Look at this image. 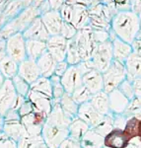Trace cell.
<instances>
[{"instance_id": "12", "label": "cell", "mask_w": 141, "mask_h": 148, "mask_svg": "<svg viewBox=\"0 0 141 148\" xmlns=\"http://www.w3.org/2000/svg\"><path fill=\"white\" fill-rule=\"evenodd\" d=\"M61 83L68 94H72L78 87L83 85V75L77 65L69 66L65 74L61 77Z\"/></svg>"}, {"instance_id": "14", "label": "cell", "mask_w": 141, "mask_h": 148, "mask_svg": "<svg viewBox=\"0 0 141 148\" xmlns=\"http://www.w3.org/2000/svg\"><path fill=\"white\" fill-rule=\"evenodd\" d=\"M18 75L27 81L30 85H32L42 76L37 61L30 58L25 59L21 63H19Z\"/></svg>"}, {"instance_id": "46", "label": "cell", "mask_w": 141, "mask_h": 148, "mask_svg": "<svg viewBox=\"0 0 141 148\" xmlns=\"http://www.w3.org/2000/svg\"><path fill=\"white\" fill-rule=\"evenodd\" d=\"M59 148H83L80 141H77L75 139H72L70 137H67L63 142L60 144Z\"/></svg>"}, {"instance_id": "35", "label": "cell", "mask_w": 141, "mask_h": 148, "mask_svg": "<svg viewBox=\"0 0 141 148\" xmlns=\"http://www.w3.org/2000/svg\"><path fill=\"white\" fill-rule=\"evenodd\" d=\"M140 121L136 116H130L128 118L126 125L124 126V132L128 136L130 140L134 139V138H138V133H139V123Z\"/></svg>"}, {"instance_id": "47", "label": "cell", "mask_w": 141, "mask_h": 148, "mask_svg": "<svg viewBox=\"0 0 141 148\" xmlns=\"http://www.w3.org/2000/svg\"><path fill=\"white\" fill-rule=\"evenodd\" d=\"M69 66H70V65L67 63V61H66V60L60 61V62H57L55 70H54V74L57 75V76H59V77H62V76L65 74L66 71H67Z\"/></svg>"}, {"instance_id": "1", "label": "cell", "mask_w": 141, "mask_h": 148, "mask_svg": "<svg viewBox=\"0 0 141 148\" xmlns=\"http://www.w3.org/2000/svg\"><path fill=\"white\" fill-rule=\"evenodd\" d=\"M140 30L138 15L131 10L118 11L112 20V31L118 38L130 45Z\"/></svg>"}, {"instance_id": "27", "label": "cell", "mask_w": 141, "mask_h": 148, "mask_svg": "<svg viewBox=\"0 0 141 148\" xmlns=\"http://www.w3.org/2000/svg\"><path fill=\"white\" fill-rule=\"evenodd\" d=\"M80 143L83 148H104L105 137L93 128H90L80 140Z\"/></svg>"}, {"instance_id": "28", "label": "cell", "mask_w": 141, "mask_h": 148, "mask_svg": "<svg viewBox=\"0 0 141 148\" xmlns=\"http://www.w3.org/2000/svg\"><path fill=\"white\" fill-rule=\"evenodd\" d=\"M90 126L85 123L84 121H82L78 116H76L75 119H73L71 121L70 125L68 127V137L75 139L77 141H80L82 139V137L85 135V133L90 130Z\"/></svg>"}, {"instance_id": "43", "label": "cell", "mask_w": 141, "mask_h": 148, "mask_svg": "<svg viewBox=\"0 0 141 148\" xmlns=\"http://www.w3.org/2000/svg\"><path fill=\"white\" fill-rule=\"evenodd\" d=\"M0 148H18V143L8 137L4 132L0 133Z\"/></svg>"}, {"instance_id": "32", "label": "cell", "mask_w": 141, "mask_h": 148, "mask_svg": "<svg viewBox=\"0 0 141 148\" xmlns=\"http://www.w3.org/2000/svg\"><path fill=\"white\" fill-rule=\"evenodd\" d=\"M114 128V114L111 113L107 116H103L102 120L99 121V123L93 127V130H96L99 134H101L102 136H107L112 130Z\"/></svg>"}, {"instance_id": "55", "label": "cell", "mask_w": 141, "mask_h": 148, "mask_svg": "<svg viewBox=\"0 0 141 148\" xmlns=\"http://www.w3.org/2000/svg\"><path fill=\"white\" fill-rule=\"evenodd\" d=\"M65 4H69V5H73V4H86L87 2L86 0H65Z\"/></svg>"}, {"instance_id": "9", "label": "cell", "mask_w": 141, "mask_h": 148, "mask_svg": "<svg viewBox=\"0 0 141 148\" xmlns=\"http://www.w3.org/2000/svg\"><path fill=\"white\" fill-rule=\"evenodd\" d=\"M45 121H47V116L38 112H33L32 114L21 118V123L27 131V134L31 136L42 135V127L45 123Z\"/></svg>"}, {"instance_id": "13", "label": "cell", "mask_w": 141, "mask_h": 148, "mask_svg": "<svg viewBox=\"0 0 141 148\" xmlns=\"http://www.w3.org/2000/svg\"><path fill=\"white\" fill-rule=\"evenodd\" d=\"M26 98L32 103V105L34 106L35 112L44 114L45 116H49V113L51 112L52 105H53L52 98H49L44 94L33 91V90H30V92H29V94Z\"/></svg>"}, {"instance_id": "34", "label": "cell", "mask_w": 141, "mask_h": 148, "mask_svg": "<svg viewBox=\"0 0 141 148\" xmlns=\"http://www.w3.org/2000/svg\"><path fill=\"white\" fill-rule=\"evenodd\" d=\"M65 60L67 61L69 65H78L80 62H82V58H81L79 51H78L73 39L68 40V49Z\"/></svg>"}, {"instance_id": "62", "label": "cell", "mask_w": 141, "mask_h": 148, "mask_svg": "<svg viewBox=\"0 0 141 148\" xmlns=\"http://www.w3.org/2000/svg\"><path fill=\"white\" fill-rule=\"evenodd\" d=\"M136 38H138V39H141V30L139 31V33L137 34V36H136ZM135 38V39H136Z\"/></svg>"}, {"instance_id": "39", "label": "cell", "mask_w": 141, "mask_h": 148, "mask_svg": "<svg viewBox=\"0 0 141 148\" xmlns=\"http://www.w3.org/2000/svg\"><path fill=\"white\" fill-rule=\"evenodd\" d=\"M124 114L130 118V116H136L139 120H141V98L134 97L129 102L128 107Z\"/></svg>"}, {"instance_id": "48", "label": "cell", "mask_w": 141, "mask_h": 148, "mask_svg": "<svg viewBox=\"0 0 141 148\" xmlns=\"http://www.w3.org/2000/svg\"><path fill=\"white\" fill-rule=\"evenodd\" d=\"M21 121V116L19 114V112L14 109H10L4 116V123L6 121Z\"/></svg>"}, {"instance_id": "22", "label": "cell", "mask_w": 141, "mask_h": 148, "mask_svg": "<svg viewBox=\"0 0 141 148\" xmlns=\"http://www.w3.org/2000/svg\"><path fill=\"white\" fill-rule=\"evenodd\" d=\"M37 64L39 66L40 75L42 77L51 78L54 74L57 61L52 57V56L49 51H45L37 60Z\"/></svg>"}, {"instance_id": "23", "label": "cell", "mask_w": 141, "mask_h": 148, "mask_svg": "<svg viewBox=\"0 0 141 148\" xmlns=\"http://www.w3.org/2000/svg\"><path fill=\"white\" fill-rule=\"evenodd\" d=\"M3 132L14 141L19 142L22 138L27 136V131L22 125L21 121H6L3 125Z\"/></svg>"}, {"instance_id": "53", "label": "cell", "mask_w": 141, "mask_h": 148, "mask_svg": "<svg viewBox=\"0 0 141 148\" xmlns=\"http://www.w3.org/2000/svg\"><path fill=\"white\" fill-rule=\"evenodd\" d=\"M131 2V11L138 14L141 11V0H130Z\"/></svg>"}, {"instance_id": "7", "label": "cell", "mask_w": 141, "mask_h": 148, "mask_svg": "<svg viewBox=\"0 0 141 148\" xmlns=\"http://www.w3.org/2000/svg\"><path fill=\"white\" fill-rule=\"evenodd\" d=\"M42 137L49 148H59L60 144L68 137V130L44 123Z\"/></svg>"}, {"instance_id": "63", "label": "cell", "mask_w": 141, "mask_h": 148, "mask_svg": "<svg viewBox=\"0 0 141 148\" xmlns=\"http://www.w3.org/2000/svg\"><path fill=\"white\" fill-rule=\"evenodd\" d=\"M1 132H3V125H0V133H1Z\"/></svg>"}, {"instance_id": "20", "label": "cell", "mask_w": 141, "mask_h": 148, "mask_svg": "<svg viewBox=\"0 0 141 148\" xmlns=\"http://www.w3.org/2000/svg\"><path fill=\"white\" fill-rule=\"evenodd\" d=\"M42 22H44L47 32L51 36H57L60 35L61 28L63 25V19H62L60 12L53 10L47 12L42 17Z\"/></svg>"}, {"instance_id": "29", "label": "cell", "mask_w": 141, "mask_h": 148, "mask_svg": "<svg viewBox=\"0 0 141 148\" xmlns=\"http://www.w3.org/2000/svg\"><path fill=\"white\" fill-rule=\"evenodd\" d=\"M19 63L9 56H6L0 61V73L5 77L6 80H12L18 75Z\"/></svg>"}, {"instance_id": "45", "label": "cell", "mask_w": 141, "mask_h": 148, "mask_svg": "<svg viewBox=\"0 0 141 148\" xmlns=\"http://www.w3.org/2000/svg\"><path fill=\"white\" fill-rule=\"evenodd\" d=\"M18 112H19L20 116L22 118V116H27V114H32L33 112H35V109H34V106L32 105V103L27 99L24 102V104L22 106L20 107Z\"/></svg>"}, {"instance_id": "24", "label": "cell", "mask_w": 141, "mask_h": 148, "mask_svg": "<svg viewBox=\"0 0 141 148\" xmlns=\"http://www.w3.org/2000/svg\"><path fill=\"white\" fill-rule=\"evenodd\" d=\"M126 68V73H127V78L129 81L132 82L133 80L141 78V56L138 54L132 53L130 54L129 57L126 59L124 62Z\"/></svg>"}, {"instance_id": "17", "label": "cell", "mask_w": 141, "mask_h": 148, "mask_svg": "<svg viewBox=\"0 0 141 148\" xmlns=\"http://www.w3.org/2000/svg\"><path fill=\"white\" fill-rule=\"evenodd\" d=\"M77 116L84 121L91 128H93L102 120L103 114L98 113L97 110L92 106L90 102H87L79 106Z\"/></svg>"}, {"instance_id": "61", "label": "cell", "mask_w": 141, "mask_h": 148, "mask_svg": "<svg viewBox=\"0 0 141 148\" xmlns=\"http://www.w3.org/2000/svg\"><path fill=\"white\" fill-rule=\"evenodd\" d=\"M137 15H138V18H139V23H140V28H141V11L137 14Z\"/></svg>"}, {"instance_id": "52", "label": "cell", "mask_w": 141, "mask_h": 148, "mask_svg": "<svg viewBox=\"0 0 141 148\" xmlns=\"http://www.w3.org/2000/svg\"><path fill=\"white\" fill-rule=\"evenodd\" d=\"M7 56V49H6V40L1 39L0 40V61L3 58H5Z\"/></svg>"}, {"instance_id": "59", "label": "cell", "mask_w": 141, "mask_h": 148, "mask_svg": "<svg viewBox=\"0 0 141 148\" xmlns=\"http://www.w3.org/2000/svg\"><path fill=\"white\" fill-rule=\"evenodd\" d=\"M126 148H139V147H138V146H136L135 144H131V143H130V144L128 145V146L126 147Z\"/></svg>"}, {"instance_id": "5", "label": "cell", "mask_w": 141, "mask_h": 148, "mask_svg": "<svg viewBox=\"0 0 141 148\" xmlns=\"http://www.w3.org/2000/svg\"><path fill=\"white\" fill-rule=\"evenodd\" d=\"M91 60L95 69L101 73H104L105 71L107 70V68L111 66L114 60L113 46H112L111 40L97 45L92 54Z\"/></svg>"}, {"instance_id": "44", "label": "cell", "mask_w": 141, "mask_h": 148, "mask_svg": "<svg viewBox=\"0 0 141 148\" xmlns=\"http://www.w3.org/2000/svg\"><path fill=\"white\" fill-rule=\"evenodd\" d=\"M128 120V116L125 114H114V128H120L124 130V126L126 125V121Z\"/></svg>"}, {"instance_id": "31", "label": "cell", "mask_w": 141, "mask_h": 148, "mask_svg": "<svg viewBox=\"0 0 141 148\" xmlns=\"http://www.w3.org/2000/svg\"><path fill=\"white\" fill-rule=\"evenodd\" d=\"M31 90L52 98V84L49 78L40 76L39 79L31 85Z\"/></svg>"}, {"instance_id": "37", "label": "cell", "mask_w": 141, "mask_h": 148, "mask_svg": "<svg viewBox=\"0 0 141 148\" xmlns=\"http://www.w3.org/2000/svg\"><path fill=\"white\" fill-rule=\"evenodd\" d=\"M49 79H51V82L52 84V99L59 101L66 93L61 83V77L53 74Z\"/></svg>"}, {"instance_id": "36", "label": "cell", "mask_w": 141, "mask_h": 148, "mask_svg": "<svg viewBox=\"0 0 141 148\" xmlns=\"http://www.w3.org/2000/svg\"><path fill=\"white\" fill-rule=\"evenodd\" d=\"M71 96H72V98L74 99V101L80 106V105L84 104V103L90 102L93 94L84 85H81L80 87H78L77 89L71 94Z\"/></svg>"}, {"instance_id": "10", "label": "cell", "mask_w": 141, "mask_h": 148, "mask_svg": "<svg viewBox=\"0 0 141 148\" xmlns=\"http://www.w3.org/2000/svg\"><path fill=\"white\" fill-rule=\"evenodd\" d=\"M17 92L14 88L12 80H6L4 85L0 88V116H5L10 109H13L15 104Z\"/></svg>"}, {"instance_id": "38", "label": "cell", "mask_w": 141, "mask_h": 148, "mask_svg": "<svg viewBox=\"0 0 141 148\" xmlns=\"http://www.w3.org/2000/svg\"><path fill=\"white\" fill-rule=\"evenodd\" d=\"M12 82H13L14 88H15L18 95H21L23 97H27V95L31 90V85L29 84L27 81H25L19 75H16L12 79Z\"/></svg>"}, {"instance_id": "60", "label": "cell", "mask_w": 141, "mask_h": 148, "mask_svg": "<svg viewBox=\"0 0 141 148\" xmlns=\"http://www.w3.org/2000/svg\"><path fill=\"white\" fill-rule=\"evenodd\" d=\"M0 125H4V118L3 116H0Z\"/></svg>"}, {"instance_id": "4", "label": "cell", "mask_w": 141, "mask_h": 148, "mask_svg": "<svg viewBox=\"0 0 141 148\" xmlns=\"http://www.w3.org/2000/svg\"><path fill=\"white\" fill-rule=\"evenodd\" d=\"M77 47L79 53L82 58V61L90 60L92 58V54L96 47L97 44L94 40L93 30L90 26L78 30L75 38L73 39Z\"/></svg>"}, {"instance_id": "57", "label": "cell", "mask_w": 141, "mask_h": 148, "mask_svg": "<svg viewBox=\"0 0 141 148\" xmlns=\"http://www.w3.org/2000/svg\"><path fill=\"white\" fill-rule=\"evenodd\" d=\"M5 81H6L5 77H4V76L2 75L1 73H0V88H1L2 86L4 85V83H5Z\"/></svg>"}, {"instance_id": "49", "label": "cell", "mask_w": 141, "mask_h": 148, "mask_svg": "<svg viewBox=\"0 0 141 148\" xmlns=\"http://www.w3.org/2000/svg\"><path fill=\"white\" fill-rule=\"evenodd\" d=\"M116 6L118 11L131 10V2L130 0H114Z\"/></svg>"}, {"instance_id": "3", "label": "cell", "mask_w": 141, "mask_h": 148, "mask_svg": "<svg viewBox=\"0 0 141 148\" xmlns=\"http://www.w3.org/2000/svg\"><path fill=\"white\" fill-rule=\"evenodd\" d=\"M104 78V91L110 94L118 89L119 85L127 78L125 64L118 60H113L107 70L103 73Z\"/></svg>"}, {"instance_id": "19", "label": "cell", "mask_w": 141, "mask_h": 148, "mask_svg": "<svg viewBox=\"0 0 141 148\" xmlns=\"http://www.w3.org/2000/svg\"><path fill=\"white\" fill-rule=\"evenodd\" d=\"M83 85L87 88L92 94L104 91V78L103 73L93 69L83 75Z\"/></svg>"}, {"instance_id": "58", "label": "cell", "mask_w": 141, "mask_h": 148, "mask_svg": "<svg viewBox=\"0 0 141 148\" xmlns=\"http://www.w3.org/2000/svg\"><path fill=\"white\" fill-rule=\"evenodd\" d=\"M138 138H139V140L141 142V121H140V123H139V133H138Z\"/></svg>"}, {"instance_id": "40", "label": "cell", "mask_w": 141, "mask_h": 148, "mask_svg": "<svg viewBox=\"0 0 141 148\" xmlns=\"http://www.w3.org/2000/svg\"><path fill=\"white\" fill-rule=\"evenodd\" d=\"M118 89L127 98L129 101L133 99L135 97V93H134V88H133V84L131 81H129L128 79H125L119 85V87Z\"/></svg>"}, {"instance_id": "56", "label": "cell", "mask_w": 141, "mask_h": 148, "mask_svg": "<svg viewBox=\"0 0 141 148\" xmlns=\"http://www.w3.org/2000/svg\"><path fill=\"white\" fill-rule=\"evenodd\" d=\"M86 2H87V6L90 7L93 5H96V4L102 3V0H86Z\"/></svg>"}, {"instance_id": "11", "label": "cell", "mask_w": 141, "mask_h": 148, "mask_svg": "<svg viewBox=\"0 0 141 148\" xmlns=\"http://www.w3.org/2000/svg\"><path fill=\"white\" fill-rule=\"evenodd\" d=\"M110 40L112 42V46H113L114 59L124 63L133 52L131 45L118 38L112 30L110 32Z\"/></svg>"}, {"instance_id": "64", "label": "cell", "mask_w": 141, "mask_h": 148, "mask_svg": "<svg viewBox=\"0 0 141 148\" xmlns=\"http://www.w3.org/2000/svg\"><path fill=\"white\" fill-rule=\"evenodd\" d=\"M104 148H110V147H106V146H105V147H104Z\"/></svg>"}, {"instance_id": "51", "label": "cell", "mask_w": 141, "mask_h": 148, "mask_svg": "<svg viewBox=\"0 0 141 148\" xmlns=\"http://www.w3.org/2000/svg\"><path fill=\"white\" fill-rule=\"evenodd\" d=\"M133 88H134L135 97L141 98V78H137V79L132 81Z\"/></svg>"}, {"instance_id": "26", "label": "cell", "mask_w": 141, "mask_h": 148, "mask_svg": "<svg viewBox=\"0 0 141 148\" xmlns=\"http://www.w3.org/2000/svg\"><path fill=\"white\" fill-rule=\"evenodd\" d=\"M45 51H47V42L37 40H26L27 58L37 61Z\"/></svg>"}, {"instance_id": "8", "label": "cell", "mask_w": 141, "mask_h": 148, "mask_svg": "<svg viewBox=\"0 0 141 148\" xmlns=\"http://www.w3.org/2000/svg\"><path fill=\"white\" fill-rule=\"evenodd\" d=\"M68 49V40L61 35L51 36L47 40V49L52 57L57 61H64L66 59Z\"/></svg>"}, {"instance_id": "21", "label": "cell", "mask_w": 141, "mask_h": 148, "mask_svg": "<svg viewBox=\"0 0 141 148\" xmlns=\"http://www.w3.org/2000/svg\"><path fill=\"white\" fill-rule=\"evenodd\" d=\"M110 100V109L111 112L114 114H123L126 111L129 104V100L119 91L118 89L114 90L109 94Z\"/></svg>"}, {"instance_id": "18", "label": "cell", "mask_w": 141, "mask_h": 148, "mask_svg": "<svg viewBox=\"0 0 141 148\" xmlns=\"http://www.w3.org/2000/svg\"><path fill=\"white\" fill-rule=\"evenodd\" d=\"M131 140L123 130L114 128L107 136H105V146L110 148H126Z\"/></svg>"}, {"instance_id": "30", "label": "cell", "mask_w": 141, "mask_h": 148, "mask_svg": "<svg viewBox=\"0 0 141 148\" xmlns=\"http://www.w3.org/2000/svg\"><path fill=\"white\" fill-rule=\"evenodd\" d=\"M59 104H60V107H61V109L63 110L64 114H65L68 118L73 120V119H75L76 116H77L79 105L74 101L71 94L65 93L64 96L59 100Z\"/></svg>"}, {"instance_id": "54", "label": "cell", "mask_w": 141, "mask_h": 148, "mask_svg": "<svg viewBox=\"0 0 141 148\" xmlns=\"http://www.w3.org/2000/svg\"><path fill=\"white\" fill-rule=\"evenodd\" d=\"M51 6L56 10V9H58V8H60V7L63 6L65 2H64L63 0H51Z\"/></svg>"}, {"instance_id": "15", "label": "cell", "mask_w": 141, "mask_h": 148, "mask_svg": "<svg viewBox=\"0 0 141 148\" xmlns=\"http://www.w3.org/2000/svg\"><path fill=\"white\" fill-rule=\"evenodd\" d=\"M52 103H53V105H52L51 112L47 116L45 123H49L51 125L59 126V127L67 128L68 130L69 125H70L72 120L64 114L63 110L61 109L60 104H59V101L52 99Z\"/></svg>"}, {"instance_id": "33", "label": "cell", "mask_w": 141, "mask_h": 148, "mask_svg": "<svg viewBox=\"0 0 141 148\" xmlns=\"http://www.w3.org/2000/svg\"><path fill=\"white\" fill-rule=\"evenodd\" d=\"M18 148H49L42 139V135L31 136L27 135L18 142Z\"/></svg>"}, {"instance_id": "16", "label": "cell", "mask_w": 141, "mask_h": 148, "mask_svg": "<svg viewBox=\"0 0 141 148\" xmlns=\"http://www.w3.org/2000/svg\"><path fill=\"white\" fill-rule=\"evenodd\" d=\"M23 36L25 40H37L42 42H47L51 37L42 19H37L31 23L23 32Z\"/></svg>"}, {"instance_id": "25", "label": "cell", "mask_w": 141, "mask_h": 148, "mask_svg": "<svg viewBox=\"0 0 141 148\" xmlns=\"http://www.w3.org/2000/svg\"><path fill=\"white\" fill-rule=\"evenodd\" d=\"M90 103L97 110L98 113H100L103 116H107V114H110L112 113L111 109H110L109 94L105 91L93 94V96L90 100Z\"/></svg>"}, {"instance_id": "42", "label": "cell", "mask_w": 141, "mask_h": 148, "mask_svg": "<svg viewBox=\"0 0 141 148\" xmlns=\"http://www.w3.org/2000/svg\"><path fill=\"white\" fill-rule=\"evenodd\" d=\"M110 32L111 31L93 30V36H94V40L96 42V44H103V42H106L107 40H110Z\"/></svg>"}, {"instance_id": "50", "label": "cell", "mask_w": 141, "mask_h": 148, "mask_svg": "<svg viewBox=\"0 0 141 148\" xmlns=\"http://www.w3.org/2000/svg\"><path fill=\"white\" fill-rule=\"evenodd\" d=\"M131 47H132L133 52L141 56V39L136 38V39L133 40L132 44H131Z\"/></svg>"}, {"instance_id": "6", "label": "cell", "mask_w": 141, "mask_h": 148, "mask_svg": "<svg viewBox=\"0 0 141 148\" xmlns=\"http://www.w3.org/2000/svg\"><path fill=\"white\" fill-rule=\"evenodd\" d=\"M7 56L17 63H21L27 59L26 52V40L23 33H17L6 40Z\"/></svg>"}, {"instance_id": "2", "label": "cell", "mask_w": 141, "mask_h": 148, "mask_svg": "<svg viewBox=\"0 0 141 148\" xmlns=\"http://www.w3.org/2000/svg\"><path fill=\"white\" fill-rule=\"evenodd\" d=\"M60 15L64 22L70 23L77 30L89 26V7L86 4H65L61 7Z\"/></svg>"}, {"instance_id": "41", "label": "cell", "mask_w": 141, "mask_h": 148, "mask_svg": "<svg viewBox=\"0 0 141 148\" xmlns=\"http://www.w3.org/2000/svg\"><path fill=\"white\" fill-rule=\"evenodd\" d=\"M77 32H78V30L74 27L72 24L64 22L63 21V25H62L61 32H60V35L62 36V37L65 38L67 40H72L75 38Z\"/></svg>"}]
</instances>
